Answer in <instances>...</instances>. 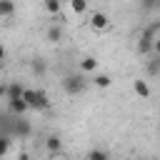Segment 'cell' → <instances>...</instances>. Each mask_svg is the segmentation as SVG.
I'll return each mask as SVG.
<instances>
[{"label":"cell","mask_w":160,"mask_h":160,"mask_svg":"<svg viewBox=\"0 0 160 160\" xmlns=\"http://www.w3.org/2000/svg\"><path fill=\"white\" fill-rule=\"evenodd\" d=\"M158 70H160V60H158V55H152V58H150V65H148L150 78H155V75H158Z\"/></svg>","instance_id":"obj_18"},{"label":"cell","mask_w":160,"mask_h":160,"mask_svg":"<svg viewBox=\"0 0 160 160\" xmlns=\"http://www.w3.org/2000/svg\"><path fill=\"white\" fill-rule=\"evenodd\" d=\"M155 5H158L155 0H145V8H155Z\"/></svg>","instance_id":"obj_20"},{"label":"cell","mask_w":160,"mask_h":160,"mask_svg":"<svg viewBox=\"0 0 160 160\" xmlns=\"http://www.w3.org/2000/svg\"><path fill=\"white\" fill-rule=\"evenodd\" d=\"M110 82H112V78L105 75V72H95V78H92V85L95 88H110Z\"/></svg>","instance_id":"obj_12"},{"label":"cell","mask_w":160,"mask_h":160,"mask_svg":"<svg viewBox=\"0 0 160 160\" xmlns=\"http://www.w3.org/2000/svg\"><path fill=\"white\" fill-rule=\"evenodd\" d=\"M158 32H160V20H152V22L142 30V35H145V38H150V40H158Z\"/></svg>","instance_id":"obj_11"},{"label":"cell","mask_w":160,"mask_h":160,"mask_svg":"<svg viewBox=\"0 0 160 160\" xmlns=\"http://www.w3.org/2000/svg\"><path fill=\"white\" fill-rule=\"evenodd\" d=\"M15 132H18L20 138H28V135L32 132V128H30V120H25L22 115H18V120H15Z\"/></svg>","instance_id":"obj_6"},{"label":"cell","mask_w":160,"mask_h":160,"mask_svg":"<svg viewBox=\"0 0 160 160\" xmlns=\"http://www.w3.org/2000/svg\"><path fill=\"white\" fill-rule=\"evenodd\" d=\"M138 160H140V158H138Z\"/></svg>","instance_id":"obj_24"},{"label":"cell","mask_w":160,"mask_h":160,"mask_svg":"<svg viewBox=\"0 0 160 160\" xmlns=\"http://www.w3.org/2000/svg\"><path fill=\"white\" fill-rule=\"evenodd\" d=\"M85 160H110V155H108V150L95 148V150H90V152H88V158H85Z\"/></svg>","instance_id":"obj_16"},{"label":"cell","mask_w":160,"mask_h":160,"mask_svg":"<svg viewBox=\"0 0 160 160\" xmlns=\"http://www.w3.org/2000/svg\"><path fill=\"white\" fill-rule=\"evenodd\" d=\"M62 90H65L68 95H80V92L85 90V80H82V75H68V78L62 80Z\"/></svg>","instance_id":"obj_2"},{"label":"cell","mask_w":160,"mask_h":160,"mask_svg":"<svg viewBox=\"0 0 160 160\" xmlns=\"http://www.w3.org/2000/svg\"><path fill=\"white\" fill-rule=\"evenodd\" d=\"M8 150H10V140L8 138H0V158H5Z\"/></svg>","instance_id":"obj_19"},{"label":"cell","mask_w":160,"mask_h":160,"mask_svg":"<svg viewBox=\"0 0 160 160\" xmlns=\"http://www.w3.org/2000/svg\"><path fill=\"white\" fill-rule=\"evenodd\" d=\"M155 42H158V40H150V38H145V35L140 32V40H138V52H140V55H150V52L155 50Z\"/></svg>","instance_id":"obj_5"},{"label":"cell","mask_w":160,"mask_h":160,"mask_svg":"<svg viewBox=\"0 0 160 160\" xmlns=\"http://www.w3.org/2000/svg\"><path fill=\"white\" fill-rule=\"evenodd\" d=\"M18 160H30V155H28V152H20V155H18Z\"/></svg>","instance_id":"obj_21"},{"label":"cell","mask_w":160,"mask_h":160,"mask_svg":"<svg viewBox=\"0 0 160 160\" xmlns=\"http://www.w3.org/2000/svg\"><path fill=\"white\" fill-rule=\"evenodd\" d=\"M132 90H135L142 100H148V98H150V85H148V80H140V78H138V80L132 82Z\"/></svg>","instance_id":"obj_7"},{"label":"cell","mask_w":160,"mask_h":160,"mask_svg":"<svg viewBox=\"0 0 160 160\" xmlns=\"http://www.w3.org/2000/svg\"><path fill=\"white\" fill-rule=\"evenodd\" d=\"M80 70H82V72H98V60H95L92 55L82 58V60H80Z\"/></svg>","instance_id":"obj_9"},{"label":"cell","mask_w":160,"mask_h":160,"mask_svg":"<svg viewBox=\"0 0 160 160\" xmlns=\"http://www.w3.org/2000/svg\"><path fill=\"white\" fill-rule=\"evenodd\" d=\"M45 10H48L50 15H60V10H62V0H45Z\"/></svg>","instance_id":"obj_14"},{"label":"cell","mask_w":160,"mask_h":160,"mask_svg":"<svg viewBox=\"0 0 160 160\" xmlns=\"http://www.w3.org/2000/svg\"><path fill=\"white\" fill-rule=\"evenodd\" d=\"M25 102H28V108H32V110H45L48 105H50V98H48V92L45 90H35V88H22V95H20Z\"/></svg>","instance_id":"obj_1"},{"label":"cell","mask_w":160,"mask_h":160,"mask_svg":"<svg viewBox=\"0 0 160 160\" xmlns=\"http://www.w3.org/2000/svg\"><path fill=\"white\" fill-rule=\"evenodd\" d=\"M45 148L50 150V155H60V150H62V140H60L58 135H50V138L45 140Z\"/></svg>","instance_id":"obj_8"},{"label":"cell","mask_w":160,"mask_h":160,"mask_svg":"<svg viewBox=\"0 0 160 160\" xmlns=\"http://www.w3.org/2000/svg\"><path fill=\"white\" fill-rule=\"evenodd\" d=\"M2 60H5V48L0 45V62H2Z\"/></svg>","instance_id":"obj_22"},{"label":"cell","mask_w":160,"mask_h":160,"mask_svg":"<svg viewBox=\"0 0 160 160\" xmlns=\"http://www.w3.org/2000/svg\"><path fill=\"white\" fill-rule=\"evenodd\" d=\"M0 98H5V85H0Z\"/></svg>","instance_id":"obj_23"},{"label":"cell","mask_w":160,"mask_h":160,"mask_svg":"<svg viewBox=\"0 0 160 160\" xmlns=\"http://www.w3.org/2000/svg\"><path fill=\"white\" fill-rule=\"evenodd\" d=\"M20 95H22V85H20V82L5 85V98H20Z\"/></svg>","instance_id":"obj_13"},{"label":"cell","mask_w":160,"mask_h":160,"mask_svg":"<svg viewBox=\"0 0 160 160\" xmlns=\"http://www.w3.org/2000/svg\"><path fill=\"white\" fill-rule=\"evenodd\" d=\"M15 15V2L12 0H0V18H12Z\"/></svg>","instance_id":"obj_10"},{"label":"cell","mask_w":160,"mask_h":160,"mask_svg":"<svg viewBox=\"0 0 160 160\" xmlns=\"http://www.w3.org/2000/svg\"><path fill=\"white\" fill-rule=\"evenodd\" d=\"M88 22H90V28H92L95 32H100V30H105V28L110 25V18H108L105 12H92Z\"/></svg>","instance_id":"obj_3"},{"label":"cell","mask_w":160,"mask_h":160,"mask_svg":"<svg viewBox=\"0 0 160 160\" xmlns=\"http://www.w3.org/2000/svg\"><path fill=\"white\" fill-rule=\"evenodd\" d=\"M8 108H10V112L12 115H25L30 108H28V102L22 100V98H8Z\"/></svg>","instance_id":"obj_4"},{"label":"cell","mask_w":160,"mask_h":160,"mask_svg":"<svg viewBox=\"0 0 160 160\" xmlns=\"http://www.w3.org/2000/svg\"><path fill=\"white\" fill-rule=\"evenodd\" d=\"M70 8H72V12L82 15V12L88 10V0H70Z\"/></svg>","instance_id":"obj_17"},{"label":"cell","mask_w":160,"mask_h":160,"mask_svg":"<svg viewBox=\"0 0 160 160\" xmlns=\"http://www.w3.org/2000/svg\"><path fill=\"white\" fill-rule=\"evenodd\" d=\"M48 40H50V42H60V40H62V28H60V25H52V28L48 30Z\"/></svg>","instance_id":"obj_15"}]
</instances>
